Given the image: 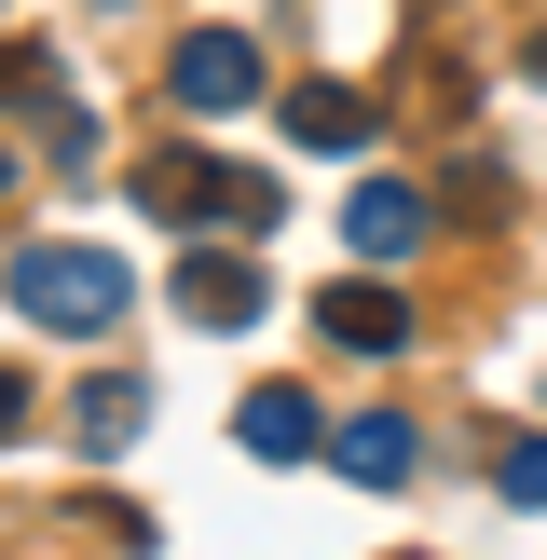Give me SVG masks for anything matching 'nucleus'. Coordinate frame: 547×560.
<instances>
[{
	"label": "nucleus",
	"instance_id": "obj_1",
	"mask_svg": "<svg viewBox=\"0 0 547 560\" xmlns=\"http://www.w3.org/2000/svg\"><path fill=\"white\" fill-rule=\"evenodd\" d=\"M0 301H14L27 328H55V342H96V328H124L137 273L109 260V246H14V260H0Z\"/></svg>",
	"mask_w": 547,
	"mask_h": 560
},
{
	"label": "nucleus",
	"instance_id": "obj_2",
	"mask_svg": "<svg viewBox=\"0 0 547 560\" xmlns=\"http://www.w3.org/2000/svg\"><path fill=\"white\" fill-rule=\"evenodd\" d=\"M137 206H151V219H246V233H260V219H274V178L206 164V151H164V164H137Z\"/></svg>",
	"mask_w": 547,
	"mask_h": 560
},
{
	"label": "nucleus",
	"instance_id": "obj_3",
	"mask_svg": "<svg viewBox=\"0 0 547 560\" xmlns=\"http://www.w3.org/2000/svg\"><path fill=\"white\" fill-rule=\"evenodd\" d=\"M164 96H178L191 124H219V109H246V96H260V42H246V27H191V42L164 55Z\"/></svg>",
	"mask_w": 547,
	"mask_h": 560
},
{
	"label": "nucleus",
	"instance_id": "obj_4",
	"mask_svg": "<svg viewBox=\"0 0 547 560\" xmlns=\"http://www.w3.org/2000/svg\"><path fill=\"white\" fill-rule=\"evenodd\" d=\"M178 315L191 328H260L274 315V273L233 260V246H191V260H178Z\"/></svg>",
	"mask_w": 547,
	"mask_h": 560
},
{
	"label": "nucleus",
	"instance_id": "obj_5",
	"mask_svg": "<svg viewBox=\"0 0 547 560\" xmlns=\"http://www.w3.org/2000/svg\"><path fill=\"white\" fill-rule=\"evenodd\" d=\"M424 233H438V206H424L410 178H356V191H342V246H356V260H410Z\"/></svg>",
	"mask_w": 547,
	"mask_h": 560
},
{
	"label": "nucleus",
	"instance_id": "obj_6",
	"mask_svg": "<svg viewBox=\"0 0 547 560\" xmlns=\"http://www.w3.org/2000/svg\"><path fill=\"white\" fill-rule=\"evenodd\" d=\"M328 465H342L356 492H397L410 465H424V438H410V410H356V424H328Z\"/></svg>",
	"mask_w": 547,
	"mask_h": 560
},
{
	"label": "nucleus",
	"instance_id": "obj_7",
	"mask_svg": "<svg viewBox=\"0 0 547 560\" xmlns=\"http://www.w3.org/2000/svg\"><path fill=\"white\" fill-rule=\"evenodd\" d=\"M315 328H328V355H410V301L370 288V273H356V288H328Z\"/></svg>",
	"mask_w": 547,
	"mask_h": 560
},
{
	"label": "nucleus",
	"instance_id": "obj_8",
	"mask_svg": "<svg viewBox=\"0 0 547 560\" xmlns=\"http://www.w3.org/2000/svg\"><path fill=\"white\" fill-rule=\"evenodd\" d=\"M233 438H246L260 465H301V452H328V410L301 397V383H260V397L233 410Z\"/></svg>",
	"mask_w": 547,
	"mask_h": 560
},
{
	"label": "nucleus",
	"instance_id": "obj_9",
	"mask_svg": "<svg viewBox=\"0 0 547 560\" xmlns=\"http://www.w3.org/2000/svg\"><path fill=\"white\" fill-rule=\"evenodd\" d=\"M274 124H288L301 151H370V124H383V109L356 96V82H288V109H274Z\"/></svg>",
	"mask_w": 547,
	"mask_h": 560
},
{
	"label": "nucleus",
	"instance_id": "obj_10",
	"mask_svg": "<svg viewBox=\"0 0 547 560\" xmlns=\"http://www.w3.org/2000/svg\"><path fill=\"white\" fill-rule=\"evenodd\" d=\"M69 424H82V452H124V438L151 424V383H137V370H96V383L69 397Z\"/></svg>",
	"mask_w": 547,
	"mask_h": 560
},
{
	"label": "nucleus",
	"instance_id": "obj_11",
	"mask_svg": "<svg viewBox=\"0 0 547 560\" xmlns=\"http://www.w3.org/2000/svg\"><path fill=\"white\" fill-rule=\"evenodd\" d=\"M492 492H507V506H547V438H507V452H492Z\"/></svg>",
	"mask_w": 547,
	"mask_h": 560
},
{
	"label": "nucleus",
	"instance_id": "obj_12",
	"mask_svg": "<svg viewBox=\"0 0 547 560\" xmlns=\"http://www.w3.org/2000/svg\"><path fill=\"white\" fill-rule=\"evenodd\" d=\"M0 96H55V55H27V42H0Z\"/></svg>",
	"mask_w": 547,
	"mask_h": 560
},
{
	"label": "nucleus",
	"instance_id": "obj_13",
	"mask_svg": "<svg viewBox=\"0 0 547 560\" xmlns=\"http://www.w3.org/2000/svg\"><path fill=\"white\" fill-rule=\"evenodd\" d=\"M27 410H42V397H27V370H0V452L27 438Z\"/></svg>",
	"mask_w": 547,
	"mask_h": 560
},
{
	"label": "nucleus",
	"instance_id": "obj_14",
	"mask_svg": "<svg viewBox=\"0 0 547 560\" xmlns=\"http://www.w3.org/2000/svg\"><path fill=\"white\" fill-rule=\"evenodd\" d=\"M14 178H27V164H14V137H0V206H14Z\"/></svg>",
	"mask_w": 547,
	"mask_h": 560
},
{
	"label": "nucleus",
	"instance_id": "obj_15",
	"mask_svg": "<svg viewBox=\"0 0 547 560\" xmlns=\"http://www.w3.org/2000/svg\"><path fill=\"white\" fill-rule=\"evenodd\" d=\"M520 69H534V82H547V27H534V55H520Z\"/></svg>",
	"mask_w": 547,
	"mask_h": 560
}]
</instances>
